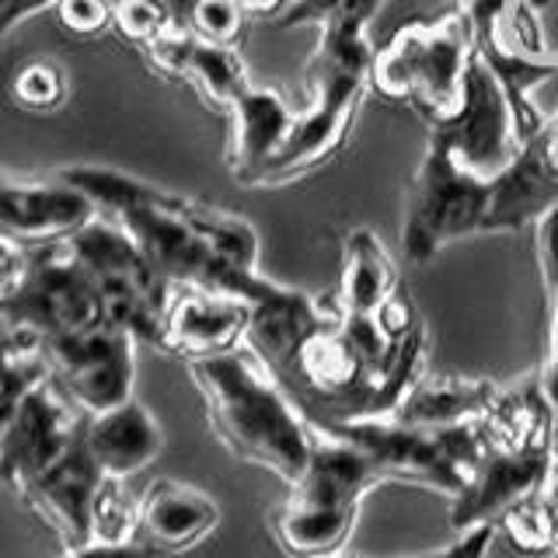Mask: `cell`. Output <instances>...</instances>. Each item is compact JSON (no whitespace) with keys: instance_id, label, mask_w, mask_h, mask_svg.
<instances>
[{"instance_id":"cell-1","label":"cell","mask_w":558,"mask_h":558,"mask_svg":"<svg viewBox=\"0 0 558 558\" xmlns=\"http://www.w3.org/2000/svg\"><path fill=\"white\" fill-rule=\"evenodd\" d=\"M426 322L412 296L353 318L331 293L314 296L269 279L252 301L244 349L266 366L314 429L384 418L426 374Z\"/></svg>"},{"instance_id":"cell-2","label":"cell","mask_w":558,"mask_h":558,"mask_svg":"<svg viewBox=\"0 0 558 558\" xmlns=\"http://www.w3.org/2000/svg\"><path fill=\"white\" fill-rule=\"evenodd\" d=\"M60 179L109 214L171 287L220 290L244 301L269 287L258 269V231L231 209L101 165H70Z\"/></svg>"},{"instance_id":"cell-3","label":"cell","mask_w":558,"mask_h":558,"mask_svg":"<svg viewBox=\"0 0 558 558\" xmlns=\"http://www.w3.org/2000/svg\"><path fill=\"white\" fill-rule=\"evenodd\" d=\"M189 374L206 405V423L231 458L266 468L287 485L301 478L314 447V426L272 380L252 349L192 360Z\"/></svg>"},{"instance_id":"cell-4","label":"cell","mask_w":558,"mask_h":558,"mask_svg":"<svg viewBox=\"0 0 558 558\" xmlns=\"http://www.w3.org/2000/svg\"><path fill=\"white\" fill-rule=\"evenodd\" d=\"M371 28L356 25H325L318 28V46L304 66L307 101L296 109L287 144L258 174L255 189L290 185L304 174L318 171L336 157L353 122L360 116L363 98L371 95V60H374Z\"/></svg>"},{"instance_id":"cell-5","label":"cell","mask_w":558,"mask_h":558,"mask_svg":"<svg viewBox=\"0 0 558 558\" xmlns=\"http://www.w3.org/2000/svg\"><path fill=\"white\" fill-rule=\"evenodd\" d=\"M380 482L371 458L336 433L314 429L311 458L290 496L269 513V534L287 558H339L360 517V502Z\"/></svg>"},{"instance_id":"cell-6","label":"cell","mask_w":558,"mask_h":558,"mask_svg":"<svg viewBox=\"0 0 558 558\" xmlns=\"http://www.w3.org/2000/svg\"><path fill=\"white\" fill-rule=\"evenodd\" d=\"M471 60L475 46L458 11L450 8L440 17H418L374 49L371 92L384 101L409 105L429 130H436L461 109Z\"/></svg>"},{"instance_id":"cell-7","label":"cell","mask_w":558,"mask_h":558,"mask_svg":"<svg viewBox=\"0 0 558 558\" xmlns=\"http://www.w3.org/2000/svg\"><path fill=\"white\" fill-rule=\"evenodd\" d=\"M353 447H360L377 468L380 482L423 485L453 499L471 478L482 458L478 423L461 426H409L398 418H360V423L328 426Z\"/></svg>"},{"instance_id":"cell-8","label":"cell","mask_w":558,"mask_h":558,"mask_svg":"<svg viewBox=\"0 0 558 558\" xmlns=\"http://www.w3.org/2000/svg\"><path fill=\"white\" fill-rule=\"evenodd\" d=\"M493 203V179H478L461 168L440 136L426 140L423 161L405 189V220H401V252L412 266H426L447 244L482 238Z\"/></svg>"},{"instance_id":"cell-9","label":"cell","mask_w":558,"mask_h":558,"mask_svg":"<svg viewBox=\"0 0 558 558\" xmlns=\"http://www.w3.org/2000/svg\"><path fill=\"white\" fill-rule=\"evenodd\" d=\"M66 248L95 279L109 322L126 328L140 345L157 349L174 287L154 269L140 244L98 209L81 231L66 238Z\"/></svg>"},{"instance_id":"cell-10","label":"cell","mask_w":558,"mask_h":558,"mask_svg":"<svg viewBox=\"0 0 558 558\" xmlns=\"http://www.w3.org/2000/svg\"><path fill=\"white\" fill-rule=\"evenodd\" d=\"M109 325L95 279L66 241L32 248L22 279L0 296V331H25L39 342Z\"/></svg>"},{"instance_id":"cell-11","label":"cell","mask_w":558,"mask_h":558,"mask_svg":"<svg viewBox=\"0 0 558 558\" xmlns=\"http://www.w3.org/2000/svg\"><path fill=\"white\" fill-rule=\"evenodd\" d=\"M136 339L119 325H98L74 336L46 339L43 356L49 380L74 401L84 415L116 409L133 398Z\"/></svg>"},{"instance_id":"cell-12","label":"cell","mask_w":558,"mask_h":558,"mask_svg":"<svg viewBox=\"0 0 558 558\" xmlns=\"http://www.w3.org/2000/svg\"><path fill=\"white\" fill-rule=\"evenodd\" d=\"M444 140V147L461 168H468L478 179H493L520 150V136L513 126L510 101H506L499 81L493 77L478 57L468 66L464 101L444 126L429 130Z\"/></svg>"},{"instance_id":"cell-13","label":"cell","mask_w":558,"mask_h":558,"mask_svg":"<svg viewBox=\"0 0 558 558\" xmlns=\"http://www.w3.org/2000/svg\"><path fill=\"white\" fill-rule=\"evenodd\" d=\"M558 461V447H496L482 444V458L471 471L464 488L450 499V531L464 534L471 527H485L502 510H510L523 496L541 493L551 478Z\"/></svg>"},{"instance_id":"cell-14","label":"cell","mask_w":558,"mask_h":558,"mask_svg":"<svg viewBox=\"0 0 558 558\" xmlns=\"http://www.w3.org/2000/svg\"><path fill=\"white\" fill-rule=\"evenodd\" d=\"M84 418L87 415L46 377L0 429V482L17 493L77 440Z\"/></svg>"},{"instance_id":"cell-15","label":"cell","mask_w":558,"mask_h":558,"mask_svg":"<svg viewBox=\"0 0 558 558\" xmlns=\"http://www.w3.org/2000/svg\"><path fill=\"white\" fill-rule=\"evenodd\" d=\"M98 214V206L60 174L25 179L0 171V238L22 248L60 244Z\"/></svg>"},{"instance_id":"cell-16","label":"cell","mask_w":558,"mask_h":558,"mask_svg":"<svg viewBox=\"0 0 558 558\" xmlns=\"http://www.w3.org/2000/svg\"><path fill=\"white\" fill-rule=\"evenodd\" d=\"M510 4L513 0H453V11L464 17V25L471 32V46H475V57L493 70V77L499 81L506 101H510L513 126L523 144V140H531L551 116L545 105H537L534 92H537V84H545L548 77L558 74V66L523 60L517 52L502 49L499 35H502L506 14H510Z\"/></svg>"},{"instance_id":"cell-17","label":"cell","mask_w":558,"mask_h":558,"mask_svg":"<svg viewBox=\"0 0 558 558\" xmlns=\"http://www.w3.org/2000/svg\"><path fill=\"white\" fill-rule=\"evenodd\" d=\"M101 482L105 471L92 458L81 429L77 440L57 461L17 488V496L25 499L32 513H39L57 531V537L63 541V551H77L84 545H92V506Z\"/></svg>"},{"instance_id":"cell-18","label":"cell","mask_w":558,"mask_h":558,"mask_svg":"<svg viewBox=\"0 0 558 558\" xmlns=\"http://www.w3.org/2000/svg\"><path fill=\"white\" fill-rule=\"evenodd\" d=\"M252 301L203 287H174L157 349L185 363L234 353L244 345Z\"/></svg>"},{"instance_id":"cell-19","label":"cell","mask_w":558,"mask_h":558,"mask_svg":"<svg viewBox=\"0 0 558 558\" xmlns=\"http://www.w3.org/2000/svg\"><path fill=\"white\" fill-rule=\"evenodd\" d=\"M144 57L157 74L185 84L206 109H214L220 116L231 112L234 98L252 84L248 63H244L238 46L203 43L179 25L168 28L150 46H144Z\"/></svg>"},{"instance_id":"cell-20","label":"cell","mask_w":558,"mask_h":558,"mask_svg":"<svg viewBox=\"0 0 558 558\" xmlns=\"http://www.w3.org/2000/svg\"><path fill=\"white\" fill-rule=\"evenodd\" d=\"M220 523V506L203 488L161 478L136 496V541L161 555L196 548Z\"/></svg>"},{"instance_id":"cell-21","label":"cell","mask_w":558,"mask_h":558,"mask_svg":"<svg viewBox=\"0 0 558 558\" xmlns=\"http://www.w3.org/2000/svg\"><path fill=\"white\" fill-rule=\"evenodd\" d=\"M296 109L266 84H248L234 98L231 112V144H227V168H231L234 182L255 189L258 174L287 144Z\"/></svg>"},{"instance_id":"cell-22","label":"cell","mask_w":558,"mask_h":558,"mask_svg":"<svg viewBox=\"0 0 558 558\" xmlns=\"http://www.w3.org/2000/svg\"><path fill=\"white\" fill-rule=\"evenodd\" d=\"M84 444L105 475L130 482L133 475H140V471L161 458L165 429L147 405H140L136 398H130L116 409L87 415Z\"/></svg>"},{"instance_id":"cell-23","label":"cell","mask_w":558,"mask_h":558,"mask_svg":"<svg viewBox=\"0 0 558 558\" xmlns=\"http://www.w3.org/2000/svg\"><path fill=\"white\" fill-rule=\"evenodd\" d=\"M401 293V276L388 248L377 241L374 231L356 227L342 238V272L339 287L331 290V301L342 314L371 318L384 311Z\"/></svg>"},{"instance_id":"cell-24","label":"cell","mask_w":558,"mask_h":558,"mask_svg":"<svg viewBox=\"0 0 558 558\" xmlns=\"http://www.w3.org/2000/svg\"><path fill=\"white\" fill-rule=\"evenodd\" d=\"M499 391L496 380L461 377V374H423L405 398L398 401L391 418L409 426H461L478 423Z\"/></svg>"},{"instance_id":"cell-25","label":"cell","mask_w":558,"mask_h":558,"mask_svg":"<svg viewBox=\"0 0 558 558\" xmlns=\"http://www.w3.org/2000/svg\"><path fill=\"white\" fill-rule=\"evenodd\" d=\"M534 258L545 293V360L537 366V380L558 415V203L534 223Z\"/></svg>"},{"instance_id":"cell-26","label":"cell","mask_w":558,"mask_h":558,"mask_svg":"<svg viewBox=\"0 0 558 558\" xmlns=\"http://www.w3.org/2000/svg\"><path fill=\"white\" fill-rule=\"evenodd\" d=\"M496 534L523 558H558V506L548 496V485L502 510Z\"/></svg>"},{"instance_id":"cell-27","label":"cell","mask_w":558,"mask_h":558,"mask_svg":"<svg viewBox=\"0 0 558 558\" xmlns=\"http://www.w3.org/2000/svg\"><path fill=\"white\" fill-rule=\"evenodd\" d=\"M499 39L506 52L558 66V0H513Z\"/></svg>"},{"instance_id":"cell-28","label":"cell","mask_w":558,"mask_h":558,"mask_svg":"<svg viewBox=\"0 0 558 558\" xmlns=\"http://www.w3.org/2000/svg\"><path fill=\"white\" fill-rule=\"evenodd\" d=\"M49 377L43 342L25 331H0V429L32 388Z\"/></svg>"},{"instance_id":"cell-29","label":"cell","mask_w":558,"mask_h":558,"mask_svg":"<svg viewBox=\"0 0 558 558\" xmlns=\"http://www.w3.org/2000/svg\"><path fill=\"white\" fill-rule=\"evenodd\" d=\"M174 25L214 46H238L248 11L241 0H168Z\"/></svg>"},{"instance_id":"cell-30","label":"cell","mask_w":558,"mask_h":558,"mask_svg":"<svg viewBox=\"0 0 558 558\" xmlns=\"http://www.w3.org/2000/svg\"><path fill=\"white\" fill-rule=\"evenodd\" d=\"M8 92H11V101L25 112H35V116L57 112L66 105V70L63 63L49 57H35L14 70Z\"/></svg>"},{"instance_id":"cell-31","label":"cell","mask_w":558,"mask_h":558,"mask_svg":"<svg viewBox=\"0 0 558 558\" xmlns=\"http://www.w3.org/2000/svg\"><path fill=\"white\" fill-rule=\"evenodd\" d=\"M136 541V496L126 482L105 475L92 506V545H126Z\"/></svg>"},{"instance_id":"cell-32","label":"cell","mask_w":558,"mask_h":558,"mask_svg":"<svg viewBox=\"0 0 558 558\" xmlns=\"http://www.w3.org/2000/svg\"><path fill=\"white\" fill-rule=\"evenodd\" d=\"M384 0H290L287 11L276 17L279 28H301V25H356L371 28Z\"/></svg>"},{"instance_id":"cell-33","label":"cell","mask_w":558,"mask_h":558,"mask_svg":"<svg viewBox=\"0 0 558 558\" xmlns=\"http://www.w3.org/2000/svg\"><path fill=\"white\" fill-rule=\"evenodd\" d=\"M109 4H112V28L130 46L144 49L154 39H161L168 28H174L168 0H109Z\"/></svg>"},{"instance_id":"cell-34","label":"cell","mask_w":558,"mask_h":558,"mask_svg":"<svg viewBox=\"0 0 558 558\" xmlns=\"http://www.w3.org/2000/svg\"><path fill=\"white\" fill-rule=\"evenodd\" d=\"M52 17L74 39H95L105 28H112V4L109 0H57Z\"/></svg>"},{"instance_id":"cell-35","label":"cell","mask_w":558,"mask_h":558,"mask_svg":"<svg viewBox=\"0 0 558 558\" xmlns=\"http://www.w3.org/2000/svg\"><path fill=\"white\" fill-rule=\"evenodd\" d=\"M493 541H496V527H493V523H485V527H471V531L458 534L444 548H433V551H423V555H409V558H488Z\"/></svg>"},{"instance_id":"cell-36","label":"cell","mask_w":558,"mask_h":558,"mask_svg":"<svg viewBox=\"0 0 558 558\" xmlns=\"http://www.w3.org/2000/svg\"><path fill=\"white\" fill-rule=\"evenodd\" d=\"M28 255H32V248H22L17 241L0 238V296L22 279V272L28 266Z\"/></svg>"},{"instance_id":"cell-37","label":"cell","mask_w":558,"mask_h":558,"mask_svg":"<svg viewBox=\"0 0 558 558\" xmlns=\"http://www.w3.org/2000/svg\"><path fill=\"white\" fill-rule=\"evenodd\" d=\"M52 4L57 0H0V35H8L14 25H22L32 14L52 11Z\"/></svg>"},{"instance_id":"cell-38","label":"cell","mask_w":558,"mask_h":558,"mask_svg":"<svg viewBox=\"0 0 558 558\" xmlns=\"http://www.w3.org/2000/svg\"><path fill=\"white\" fill-rule=\"evenodd\" d=\"M241 4L248 11V17H269V22H276L287 11L290 0H241Z\"/></svg>"},{"instance_id":"cell-39","label":"cell","mask_w":558,"mask_h":558,"mask_svg":"<svg viewBox=\"0 0 558 558\" xmlns=\"http://www.w3.org/2000/svg\"><path fill=\"white\" fill-rule=\"evenodd\" d=\"M548 496H551V499H555V506H558V461H555L551 478H548Z\"/></svg>"},{"instance_id":"cell-40","label":"cell","mask_w":558,"mask_h":558,"mask_svg":"<svg viewBox=\"0 0 558 558\" xmlns=\"http://www.w3.org/2000/svg\"><path fill=\"white\" fill-rule=\"evenodd\" d=\"M555 116H558V109H555Z\"/></svg>"}]
</instances>
